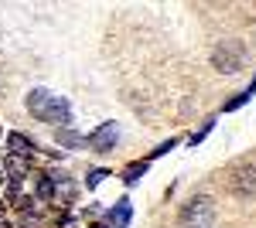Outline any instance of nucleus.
Segmentation results:
<instances>
[{"mask_svg": "<svg viewBox=\"0 0 256 228\" xmlns=\"http://www.w3.org/2000/svg\"><path fill=\"white\" fill-rule=\"evenodd\" d=\"M28 109L38 116V119L52 123V126H68V123H72V106H68V99L48 92V89L28 92Z\"/></svg>", "mask_w": 256, "mask_h": 228, "instance_id": "obj_1", "label": "nucleus"}, {"mask_svg": "<svg viewBox=\"0 0 256 228\" xmlns=\"http://www.w3.org/2000/svg\"><path fill=\"white\" fill-rule=\"evenodd\" d=\"M216 225V205L212 198H195L181 211V228H212Z\"/></svg>", "mask_w": 256, "mask_h": 228, "instance_id": "obj_2", "label": "nucleus"}, {"mask_svg": "<svg viewBox=\"0 0 256 228\" xmlns=\"http://www.w3.org/2000/svg\"><path fill=\"white\" fill-rule=\"evenodd\" d=\"M242 58H246V48H242L239 41H226V44L216 48V65L226 75H236L239 68H242Z\"/></svg>", "mask_w": 256, "mask_h": 228, "instance_id": "obj_3", "label": "nucleus"}, {"mask_svg": "<svg viewBox=\"0 0 256 228\" xmlns=\"http://www.w3.org/2000/svg\"><path fill=\"white\" fill-rule=\"evenodd\" d=\"M116 140H120V126H116V123H102V126H99L86 143H89L92 150L106 153V150H113V147H116Z\"/></svg>", "mask_w": 256, "mask_h": 228, "instance_id": "obj_4", "label": "nucleus"}, {"mask_svg": "<svg viewBox=\"0 0 256 228\" xmlns=\"http://www.w3.org/2000/svg\"><path fill=\"white\" fill-rule=\"evenodd\" d=\"M232 188H236L239 194H246V191L253 194V191H256V167H239V171H236V181H232Z\"/></svg>", "mask_w": 256, "mask_h": 228, "instance_id": "obj_5", "label": "nucleus"}, {"mask_svg": "<svg viewBox=\"0 0 256 228\" xmlns=\"http://www.w3.org/2000/svg\"><path fill=\"white\" fill-rule=\"evenodd\" d=\"M7 147H10V153H18V157H31L34 140H28L24 133H10V136H7Z\"/></svg>", "mask_w": 256, "mask_h": 228, "instance_id": "obj_6", "label": "nucleus"}, {"mask_svg": "<svg viewBox=\"0 0 256 228\" xmlns=\"http://www.w3.org/2000/svg\"><path fill=\"white\" fill-rule=\"evenodd\" d=\"M130 215H134V208H130V201L123 198V201H116V208L110 211V225L126 228V225H130Z\"/></svg>", "mask_w": 256, "mask_h": 228, "instance_id": "obj_7", "label": "nucleus"}, {"mask_svg": "<svg viewBox=\"0 0 256 228\" xmlns=\"http://www.w3.org/2000/svg\"><path fill=\"white\" fill-rule=\"evenodd\" d=\"M7 171L14 174V181H20V174H28V157L10 153V157H7Z\"/></svg>", "mask_w": 256, "mask_h": 228, "instance_id": "obj_8", "label": "nucleus"}, {"mask_svg": "<svg viewBox=\"0 0 256 228\" xmlns=\"http://www.w3.org/2000/svg\"><path fill=\"white\" fill-rule=\"evenodd\" d=\"M38 198L41 201H52V198H55V181H52V174H44L38 181Z\"/></svg>", "mask_w": 256, "mask_h": 228, "instance_id": "obj_9", "label": "nucleus"}, {"mask_svg": "<svg viewBox=\"0 0 256 228\" xmlns=\"http://www.w3.org/2000/svg\"><path fill=\"white\" fill-rule=\"evenodd\" d=\"M55 140H58V143H65V147H82V136L72 133V130H58V133H55Z\"/></svg>", "mask_w": 256, "mask_h": 228, "instance_id": "obj_10", "label": "nucleus"}, {"mask_svg": "<svg viewBox=\"0 0 256 228\" xmlns=\"http://www.w3.org/2000/svg\"><path fill=\"white\" fill-rule=\"evenodd\" d=\"M147 171V160H144V164H134V167H126V174H123V181H126V184H137L140 181V174Z\"/></svg>", "mask_w": 256, "mask_h": 228, "instance_id": "obj_11", "label": "nucleus"}, {"mask_svg": "<svg viewBox=\"0 0 256 228\" xmlns=\"http://www.w3.org/2000/svg\"><path fill=\"white\" fill-rule=\"evenodd\" d=\"M208 130H212V119H208V123H202V130H198V133H192V136H188V143H192V147H198V143L205 140V133H208Z\"/></svg>", "mask_w": 256, "mask_h": 228, "instance_id": "obj_12", "label": "nucleus"}, {"mask_svg": "<svg viewBox=\"0 0 256 228\" xmlns=\"http://www.w3.org/2000/svg\"><path fill=\"white\" fill-rule=\"evenodd\" d=\"M242 102H250V92H239L236 99H229V102H226V109H229V113H232V109H239V106H242Z\"/></svg>", "mask_w": 256, "mask_h": 228, "instance_id": "obj_13", "label": "nucleus"}, {"mask_svg": "<svg viewBox=\"0 0 256 228\" xmlns=\"http://www.w3.org/2000/svg\"><path fill=\"white\" fill-rule=\"evenodd\" d=\"M102 177H110V174H106V171H92L89 177H86V184H89V188H99V184H102Z\"/></svg>", "mask_w": 256, "mask_h": 228, "instance_id": "obj_14", "label": "nucleus"}, {"mask_svg": "<svg viewBox=\"0 0 256 228\" xmlns=\"http://www.w3.org/2000/svg\"><path fill=\"white\" fill-rule=\"evenodd\" d=\"M174 143H178V140H168V143H160V147H158V150H154V153H150V157H160V153L174 150Z\"/></svg>", "mask_w": 256, "mask_h": 228, "instance_id": "obj_15", "label": "nucleus"}, {"mask_svg": "<svg viewBox=\"0 0 256 228\" xmlns=\"http://www.w3.org/2000/svg\"><path fill=\"white\" fill-rule=\"evenodd\" d=\"M4 211H7V201H0V218H4Z\"/></svg>", "mask_w": 256, "mask_h": 228, "instance_id": "obj_16", "label": "nucleus"}, {"mask_svg": "<svg viewBox=\"0 0 256 228\" xmlns=\"http://www.w3.org/2000/svg\"><path fill=\"white\" fill-rule=\"evenodd\" d=\"M99 228H106V225H99Z\"/></svg>", "mask_w": 256, "mask_h": 228, "instance_id": "obj_17", "label": "nucleus"}]
</instances>
